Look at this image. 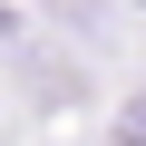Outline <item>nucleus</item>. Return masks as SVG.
Instances as JSON below:
<instances>
[]
</instances>
